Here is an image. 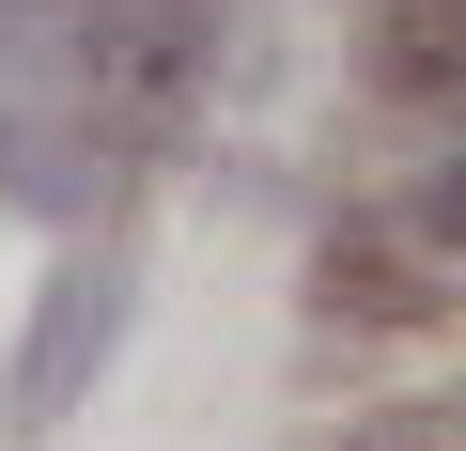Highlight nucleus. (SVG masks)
<instances>
[{"mask_svg":"<svg viewBox=\"0 0 466 451\" xmlns=\"http://www.w3.org/2000/svg\"><path fill=\"white\" fill-rule=\"evenodd\" d=\"M109 327H125V281L109 265H63L47 296H32V343H16V389H0V405H16V436H47L94 374H109Z\"/></svg>","mask_w":466,"mask_h":451,"instance_id":"f257e3e1","label":"nucleus"},{"mask_svg":"<svg viewBox=\"0 0 466 451\" xmlns=\"http://www.w3.org/2000/svg\"><path fill=\"white\" fill-rule=\"evenodd\" d=\"M327 312H358V327H420L435 296H451V250L420 234V218H404V234H327Z\"/></svg>","mask_w":466,"mask_h":451,"instance_id":"f03ea898","label":"nucleus"},{"mask_svg":"<svg viewBox=\"0 0 466 451\" xmlns=\"http://www.w3.org/2000/svg\"><path fill=\"white\" fill-rule=\"evenodd\" d=\"M171 94H187V0H109V47H94V109H109V140H140Z\"/></svg>","mask_w":466,"mask_h":451,"instance_id":"7ed1b4c3","label":"nucleus"},{"mask_svg":"<svg viewBox=\"0 0 466 451\" xmlns=\"http://www.w3.org/2000/svg\"><path fill=\"white\" fill-rule=\"evenodd\" d=\"M389 94H451V0H404L389 16Z\"/></svg>","mask_w":466,"mask_h":451,"instance_id":"20e7f679","label":"nucleus"},{"mask_svg":"<svg viewBox=\"0 0 466 451\" xmlns=\"http://www.w3.org/2000/svg\"><path fill=\"white\" fill-rule=\"evenodd\" d=\"M342 451H451V420H435V405H373Z\"/></svg>","mask_w":466,"mask_h":451,"instance_id":"39448f33","label":"nucleus"}]
</instances>
